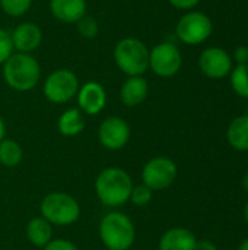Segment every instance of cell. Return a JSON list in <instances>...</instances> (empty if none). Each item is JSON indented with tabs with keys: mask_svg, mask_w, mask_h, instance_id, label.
I'll return each instance as SVG.
<instances>
[{
	"mask_svg": "<svg viewBox=\"0 0 248 250\" xmlns=\"http://www.w3.org/2000/svg\"><path fill=\"white\" fill-rule=\"evenodd\" d=\"M133 186L130 174L118 167L104 168L95 179V193L99 202L108 208H118L127 204Z\"/></svg>",
	"mask_w": 248,
	"mask_h": 250,
	"instance_id": "obj_1",
	"label": "cell"
},
{
	"mask_svg": "<svg viewBox=\"0 0 248 250\" xmlns=\"http://www.w3.org/2000/svg\"><path fill=\"white\" fill-rule=\"evenodd\" d=\"M3 78L9 88L26 92L37 86L41 78V67L32 54L15 51L3 63Z\"/></svg>",
	"mask_w": 248,
	"mask_h": 250,
	"instance_id": "obj_2",
	"label": "cell"
},
{
	"mask_svg": "<svg viewBox=\"0 0 248 250\" xmlns=\"http://www.w3.org/2000/svg\"><path fill=\"white\" fill-rule=\"evenodd\" d=\"M99 239L105 249L130 250L136 239L134 224L123 212H108L99 223Z\"/></svg>",
	"mask_w": 248,
	"mask_h": 250,
	"instance_id": "obj_3",
	"label": "cell"
},
{
	"mask_svg": "<svg viewBox=\"0 0 248 250\" xmlns=\"http://www.w3.org/2000/svg\"><path fill=\"white\" fill-rule=\"evenodd\" d=\"M115 66L127 76H143L149 69V48L139 38L120 40L113 50Z\"/></svg>",
	"mask_w": 248,
	"mask_h": 250,
	"instance_id": "obj_4",
	"label": "cell"
},
{
	"mask_svg": "<svg viewBox=\"0 0 248 250\" xmlns=\"http://www.w3.org/2000/svg\"><path fill=\"white\" fill-rule=\"evenodd\" d=\"M41 217L51 226L67 227L75 224L80 217L79 202L66 192H51L45 195L39 205Z\"/></svg>",
	"mask_w": 248,
	"mask_h": 250,
	"instance_id": "obj_5",
	"label": "cell"
},
{
	"mask_svg": "<svg viewBox=\"0 0 248 250\" xmlns=\"http://www.w3.org/2000/svg\"><path fill=\"white\" fill-rule=\"evenodd\" d=\"M79 79L69 69H57L51 72L42 85L44 97L53 104H66L79 91Z\"/></svg>",
	"mask_w": 248,
	"mask_h": 250,
	"instance_id": "obj_6",
	"label": "cell"
},
{
	"mask_svg": "<svg viewBox=\"0 0 248 250\" xmlns=\"http://www.w3.org/2000/svg\"><path fill=\"white\" fill-rule=\"evenodd\" d=\"M178 174L177 164L168 157H153L142 168V183L153 192L170 188Z\"/></svg>",
	"mask_w": 248,
	"mask_h": 250,
	"instance_id": "obj_7",
	"label": "cell"
},
{
	"mask_svg": "<svg viewBox=\"0 0 248 250\" xmlns=\"http://www.w3.org/2000/svg\"><path fill=\"white\" fill-rule=\"evenodd\" d=\"M212 21L202 12H189L177 23L175 32L180 41L189 45H197L206 41L212 34Z\"/></svg>",
	"mask_w": 248,
	"mask_h": 250,
	"instance_id": "obj_8",
	"label": "cell"
},
{
	"mask_svg": "<svg viewBox=\"0 0 248 250\" xmlns=\"http://www.w3.org/2000/svg\"><path fill=\"white\" fill-rule=\"evenodd\" d=\"M183 64V57L178 47L164 41L149 50V69L159 78H171L178 73Z\"/></svg>",
	"mask_w": 248,
	"mask_h": 250,
	"instance_id": "obj_9",
	"label": "cell"
},
{
	"mask_svg": "<svg viewBox=\"0 0 248 250\" xmlns=\"http://www.w3.org/2000/svg\"><path fill=\"white\" fill-rule=\"evenodd\" d=\"M98 141L105 149H123L130 141L129 123L118 116H110L104 119L98 127Z\"/></svg>",
	"mask_w": 248,
	"mask_h": 250,
	"instance_id": "obj_10",
	"label": "cell"
},
{
	"mask_svg": "<svg viewBox=\"0 0 248 250\" xmlns=\"http://www.w3.org/2000/svg\"><path fill=\"white\" fill-rule=\"evenodd\" d=\"M199 67L205 76L210 79H222L231 73L232 59L225 50L210 47L202 51L199 57Z\"/></svg>",
	"mask_w": 248,
	"mask_h": 250,
	"instance_id": "obj_11",
	"label": "cell"
},
{
	"mask_svg": "<svg viewBox=\"0 0 248 250\" xmlns=\"http://www.w3.org/2000/svg\"><path fill=\"white\" fill-rule=\"evenodd\" d=\"M76 98L79 110L86 116H96L107 105V91L99 82L95 81H89L79 86Z\"/></svg>",
	"mask_w": 248,
	"mask_h": 250,
	"instance_id": "obj_12",
	"label": "cell"
},
{
	"mask_svg": "<svg viewBox=\"0 0 248 250\" xmlns=\"http://www.w3.org/2000/svg\"><path fill=\"white\" fill-rule=\"evenodd\" d=\"M13 50L31 54L42 42V31L34 22H22L10 32Z\"/></svg>",
	"mask_w": 248,
	"mask_h": 250,
	"instance_id": "obj_13",
	"label": "cell"
},
{
	"mask_svg": "<svg viewBox=\"0 0 248 250\" xmlns=\"http://www.w3.org/2000/svg\"><path fill=\"white\" fill-rule=\"evenodd\" d=\"M86 0H50V12L63 23H76L86 16Z\"/></svg>",
	"mask_w": 248,
	"mask_h": 250,
	"instance_id": "obj_14",
	"label": "cell"
},
{
	"mask_svg": "<svg viewBox=\"0 0 248 250\" xmlns=\"http://www.w3.org/2000/svg\"><path fill=\"white\" fill-rule=\"evenodd\" d=\"M149 94L148 81L143 76H127L120 89V100L126 107L140 105Z\"/></svg>",
	"mask_w": 248,
	"mask_h": 250,
	"instance_id": "obj_15",
	"label": "cell"
},
{
	"mask_svg": "<svg viewBox=\"0 0 248 250\" xmlns=\"http://www.w3.org/2000/svg\"><path fill=\"white\" fill-rule=\"evenodd\" d=\"M196 242L197 239L193 231L183 227H174L161 236L158 248L159 250H194Z\"/></svg>",
	"mask_w": 248,
	"mask_h": 250,
	"instance_id": "obj_16",
	"label": "cell"
},
{
	"mask_svg": "<svg viewBox=\"0 0 248 250\" xmlns=\"http://www.w3.org/2000/svg\"><path fill=\"white\" fill-rule=\"evenodd\" d=\"M85 125L83 113L79 108H67L57 120V129L66 138L80 135L85 129Z\"/></svg>",
	"mask_w": 248,
	"mask_h": 250,
	"instance_id": "obj_17",
	"label": "cell"
},
{
	"mask_svg": "<svg viewBox=\"0 0 248 250\" xmlns=\"http://www.w3.org/2000/svg\"><path fill=\"white\" fill-rule=\"evenodd\" d=\"M227 139L229 145L241 152L248 151V114L235 117L228 129H227Z\"/></svg>",
	"mask_w": 248,
	"mask_h": 250,
	"instance_id": "obj_18",
	"label": "cell"
},
{
	"mask_svg": "<svg viewBox=\"0 0 248 250\" xmlns=\"http://www.w3.org/2000/svg\"><path fill=\"white\" fill-rule=\"evenodd\" d=\"M26 237L28 240L37 246V248H44L45 245L50 243L53 239V229L51 224L42 218V217H35L32 218L28 226H26Z\"/></svg>",
	"mask_w": 248,
	"mask_h": 250,
	"instance_id": "obj_19",
	"label": "cell"
},
{
	"mask_svg": "<svg viewBox=\"0 0 248 250\" xmlns=\"http://www.w3.org/2000/svg\"><path fill=\"white\" fill-rule=\"evenodd\" d=\"M23 158V149L19 142L13 139H3L0 142V164L13 168L20 164Z\"/></svg>",
	"mask_w": 248,
	"mask_h": 250,
	"instance_id": "obj_20",
	"label": "cell"
},
{
	"mask_svg": "<svg viewBox=\"0 0 248 250\" xmlns=\"http://www.w3.org/2000/svg\"><path fill=\"white\" fill-rule=\"evenodd\" d=\"M232 89L243 98H248V64H238L231 70Z\"/></svg>",
	"mask_w": 248,
	"mask_h": 250,
	"instance_id": "obj_21",
	"label": "cell"
},
{
	"mask_svg": "<svg viewBox=\"0 0 248 250\" xmlns=\"http://www.w3.org/2000/svg\"><path fill=\"white\" fill-rule=\"evenodd\" d=\"M32 0H0L1 10L12 18H20L31 9Z\"/></svg>",
	"mask_w": 248,
	"mask_h": 250,
	"instance_id": "obj_22",
	"label": "cell"
},
{
	"mask_svg": "<svg viewBox=\"0 0 248 250\" xmlns=\"http://www.w3.org/2000/svg\"><path fill=\"white\" fill-rule=\"evenodd\" d=\"M153 199V190L149 189L146 185H137V186H133L132 189V193H130V202L134 205V207H139V208H143V207H148Z\"/></svg>",
	"mask_w": 248,
	"mask_h": 250,
	"instance_id": "obj_23",
	"label": "cell"
},
{
	"mask_svg": "<svg viewBox=\"0 0 248 250\" xmlns=\"http://www.w3.org/2000/svg\"><path fill=\"white\" fill-rule=\"evenodd\" d=\"M77 32L83 38H95L98 35V22L92 16H83L79 22H76Z\"/></svg>",
	"mask_w": 248,
	"mask_h": 250,
	"instance_id": "obj_24",
	"label": "cell"
},
{
	"mask_svg": "<svg viewBox=\"0 0 248 250\" xmlns=\"http://www.w3.org/2000/svg\"><path fill=\"white\" fill-rule=\"evenodd\" d=\"M13 53H15V50H13L10 32L0 28V64H3Z\"/></svg>",
	"mask_w": 248,
	"mask_h": 250,
	"instance_id": "obj_25",
	"label": "cell"
},
{
	"mask_svg": "<svg viewBox=\"0 0 248 250\" xmlns=\"http://www.w3.org/2000/svg\"><path fill=\"white\" fill-rule=\"evenodd\" d=\"M44 250H79L75 243L66 239H51L48 245H45Z\"/></svg>",
	"mask_w": 248,
	"mask_h": 250,
	"instance_id": "obj_26",
	"label": "cell"
},
{
	"mask_svg": "<svg viewBox=\"0 0 248 250\" xmlns=\"http://www.w3.org/2000/svg\"><path fill=\"white\" fill-rule=\"evenodd\" d=\"M168 1L177 9L189 10V9H193L194 6H197L200 0H168Z\"/></svg>",
	"mask_w": 248,
	"mask_h": 250,
	"instance_id": "obj_27",
	"label": "cell"
},
{
	"mask_svg": "<svg viewBox=\"0 0 248 250\" xmlns=\"http://www.w3.org/2000/svg\"><path fill=\"white\" fill-rule=\"evenodd\" d=\"M234 59L238 64H248V47L240 45L234 53Z\"/></svg>",
	"mask_w": 248,
	"mask_h": 250,
	"instance_id": "obj_28",
	"label": "cell"
},
{
	"mask_svg": "<svg viewBox=\"0 0 248 250\" xmlns=\"http://www.w3.org/2000/svg\"><path fill=\"white\" fill-rule=\"evenodd\" d=\"M194 250H218V246L210 240H197Z\"/></svg>",
	"mask_w": 248,
	"mask_h": 250,
	"instance_id": "obj_29",
	"label": "cell"
},
{
	"mask_svg": "<svg viewBox=\"0 0 248 250\" xmlns=\"http://www.w3.org/2000/svg\"><path fill=\"white\" fill-rule=\"evenodd\" d=\"M4 135H6V126H4V122H3V119L0 117V142L4 139Z\"/></svg>",
	"mask_w": 248,
	"mask_h": 250,
	"instance_id": "obj_30",
	"label": "cell"
},
{
	"mask_svg": "<svg viewBox=\"0 0 248 250\" xmlns=\"http://www.w3.org/2000/svg\"><path fill=\"white\" fill-rule=\"evenodd\" d=\"M241 183H243V188H244V190L248 193V171L244 174V177H243V180H241Z\"/></svg>",
	"mask_w": 248,
	"mask_h": 250,
	"instance_id": "obj_31",
	"label": "cell"
},
{
	"mask_svg": "<svg viewBox=\"0 0 248 250\" xmlns=\"http://www.w3.org/2000/svg\"><path fill=\"white\" fill-rule=\"evenodd\" d=\"M238 250H248V239H246V240L240 245Z\"/></svg>",
	"mask_w": 248,
	"mask_h": 250,
	"instance_id": "obj_32",
	"label": "cell"
},
{
	"mask_svg": "<svg viewBox=\"0 0 248 250\" xmlns=\"http://www.w3.org/2000/svg\"><path fill=\"white\" fill-rule=\"evenodd\" d=\"M244 218H246V221H247L248 224V201L247 204H246V207H244Z\"/></svg>",
	"mask_w": 248,
	"mask_h": 250,
	"instance_id": "obj_33",
	"label": "cell"
},
{
	"mask_svg": "<svg viewBox=\"0 0 248 250\" xmlns=\"http://www.w3.org/2000/svg\"><path fill=\"white\" fill-rule=\"evenodd\" d=\"M247 114H248V108H247Z\"/></svg>",
	"mask_w": 248,
	"mask_h": 250,
	"instance_id": "obj_34",
	"label": "cell"
},
{
	"mask_svg": "<svg viewBox=\"0 0 248 250\" xmlns=\"http://www.w3.org/2000/svg\"><path fill=\"white\" fill-rule=\"evenodd\" d=\"M105 250H110V249H105Z\"/></svg>",
	"mask_w": 248,
	"mask_h": 250,
	"instance_id": "obj_35",
	"label": "cell"
}]
</instances>
